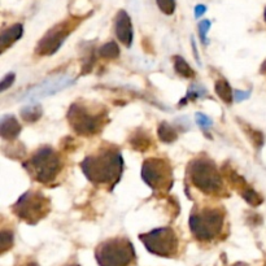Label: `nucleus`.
Wrapping results in <instances>:
<instances>
[{"label": "nucleus", "mask_w": 266, "mask_h": 266, "mask_svg": "<svg viewBox=\"0 0 266 266\" xmlns=\"http://www.w3.org/2000/svg\"><path fill=\"white\" fill-rule=\"evenodd\" d=\"M81 169L94 184H110L113 187L121 178L123 160L118 149L103 148L96 155L86 157L81 163Z\"/></svg>", "instance_id": "nucleus-1"}, {"label": "nucleus", "mask_w": 266, "mask_h": 266, "mask_svg": "<svg viewBox=\"0 0 266 266\" xmlns=\"http://www.w3.org/2000/svg\"><path fill=\"white\" fill-rule=\"evenodd\" d=\"M188 178L195 187L205 195L214 196H228L222 181V173L218 171L216 164L206 157L194 159L187 166Z\"/></svg>", "instance_id": "nucleus-2"}, {"label": "nucleus", "mask_w": 266, "mask_h": 266, "mask_svg": "<svg viewBox=\"0 0 266 266\" xmlns=\"http://www.w3.org/2000/svg\"><path fill=\"white\" fill-rule=\"evenodd\" d=\"M68 121L77 134L92 137L104 129L108 122V112L104 108L92 112L87 105L74 103L68 110Z\"/></svg>", "instance_id": "nucleus-3"}, {"label": "nucleus", "mask_w": 266, "mask_h": 266, "mask_svg": "<svg viewBox=\"0 0 266 266\" xmlns=\"http://www.w3.org/2000/svg\"><path fill=\"white\" fill-rule=\"evenodd\" d=\"M225 210L222 208L195 209L190 216V230L200 242H210L218 238L224 228Z\"/></svg>", "instance_id": "nucleus-4"}, {"label": "nucleus", "mask_w": 266, "mask_h": 266, "mask_svg": "<svg viewBox=\"0 0 266 266\" xmlns=\"http://www.w3.org/2000/svg\"><path fill=\"white\" fill-rule=\"evenodd\" d=\"M23 166L37 182L50 184L61 171L62 164L55 149L51 147H43L38 149L27 163L23 164Z\"/></svg>", "instance_id": "nucleus-5"}, {"label": "nucleus", "mask_w": 266, "mask_h": 266, "mask_svg": "<svg viewBox=\"0 0 266 266\" xmlns=\"http://www.w3.org/2000/svg\"><path fill=\"white\" fill-rule=\"evenodd\" d=\"M99 266H130L137 255L133 244L126 238H114L105 240L95 251Z\"/></svg>", "instance_id": "nucleus-6"}, {"label": "nucleus", "mask_w": 266, "mask_h": 266, "mask_svg": "<svg viewBox=\"0 0 266 266\" xmlns=\"http://www.w3.org/2000/svg\"><path fill=\"white\" fill-rule=\"evenodd\" d=\"M12 209L20 220L29 225H37L50 213L51 202L39 191H27L20 196Z\"/></svg>", "instance_id": "nucleus-7"}, {"label": "nucleus", "mask_w": 266, "mask_h": 266, "mask_svg": "<svg viewBox=\"0 0 266 266\" xmlns=\"http://www.w3.org/2000/svg\"><path fill=\"white\" fill-rule=\"evenodd\" d=\"M142 178L152 190L166 194L173 186L170 164L164 159H147L142 167Z\"/></svg>", "instance_id": "nucleus-8"}, {"label": "nucleus", "mask_w": 266, "mask_h": 266, "mask_svg": "<svg viewBox=\"0 0 266 266\" xmlns=\"http://www.w3.org/2000/svg\"><path fill=\"white\" fill-rule=\"evenodd\" d=\"M139 239L151 253L161 257H174L178 252V236L171 227L155 228L141 234Z\"/></svg>", "instance_id": "nucleus-9"}, {"label": "nucleus", "mask_w": 266, "mask_h": 266, "mask_svg": "<svg viewBox=\"0 0 266 266\" xmlns=\"http://www.w3.org/2000/svg\"><path fill=\"white\" fill-rule=\"evenodd\" d=\"M82 20H83L82 17H70L51 27L46 35L39 41L38 46L35 48L37 55L51 56L53 53H56L64 44L65 39L68 38L70 33L76 30L78 25L82 22Z\"/></svg>", "instance_id": "nucleus-10"}, {"label": "nucleus", "mask_w": 266, "mask_h": 266, "mask_svg": "<svg viewBox=\"0 0 266 266\" xmlns=\"http://www.w3.org/2000/svg\"><path fill=\"white\" fill-rule=\"evenodd\" d=\"M74 83V80L68 76H56L52 77L50 80L43 81L39 84L34 86L30 91L27 92L26 95L23 96V99H41V98H46V96L53 95L56 92L64 90Z\"/></svg>", "instance_id": "nucleus-11"}, {"label": "nucleus", "mask_w": 266, "mask_h": 266, "mask_svg": "<svg viewBox=\"0 0 266 266\" xmlns=\"http://www.w3.org/2000/svg\"><path fill=\"white\" fill-rule=\"evenodd\" d=\"M114 31L117 35L118 41L125 44L126 47L131 46L134 38L133 25H131V19L127 15V12L120 11L114 20Z\"/></svg>", "instance_id": "nucleus-12"}, {"label": "nucleus", "mask_w": 266, "mask_h": 266, "mask_svg": "<svg viewBox=\"0 0 266 266\" xmlns=\"http://www.w3.org/2000/svg\"><path fill=\"white\" fill-rule=\"evenodd\" d=\"M21 133V125L13 116H3L0 121V134L5 141H13Z\"/></svg>", "instance_id": "nucleus-13"}, {"label": "nucleus", "mask_w": 266, "mask_h": 266, "mask_svg": "<svg viewBox=\"0 0 266 266\" xmlns=\"http://www.w3.org/2000/svg\"><path fill=\"white\" fill-rule=\"evenodd\" d=\"M23 34V26L21 23H15L12 26L7 27L1 31L0 35V47H1V52L7 50L8 47H11L13 43L19 41Z\"/></svg>", "instance_id": "nucleus-14"}, {"label": "nucleus", "mask_w": 266, "mask_h": 266, "mask_svg": "<svg viewBox=\"0 0 266 266\" xmlns=\"http://www.w3.org/2000/svg\"><path fill=\"white\" fill-rule=\"evenodd\" d=\"M129 143L135 151L145 152V151H148V148L151 147V144H152V141H151L148 133H145L143 130H137V131L130 137Z\"/></svg>", "instance_id": "nucleus-15"}, {"label": "nucleus", "mask_w": 266, "mask_h": 266, "mask_svg": "<svg viewBox=\"0 0 266 266\" xmlns=\"http://www.w3.org/2000/svg\"><path fill=\"white\" fill-rule=\"evenodd\" d=\"M221 173H222V175H225V177H226V179L228 181V183H230L232 187H235L236 190L239 191V192H242V191L246 190V188L248 187L247 182H246V179H244L242 175L238 174V173H236L234 169H231V167L228 166V165H225V166H222V169H221Z\"/></svg>", "instance_id": "nucleus-16"}, {"label": "nucleus", "mask_w": 266, "mask_h": 266, "mask_svg": "<svg viewBox=\"0 0 266 266\" xmlns=\"http://www.w3.org/2000/svg\"><path fill=\"white\" fill-rule=\"evenodd\" d=\"M157 135H159V139L164 143H173V142L177 141L178 138V133L175 131V129L170 123L167 122H163L161 125L159 126V130H157Z\"/></svg>", "instance_id": "nucleus-17"}, {"label": "nucleus", "mask_w": 266, "mask_h": 266, "mask_svg": "<svg viewBox=\"0 0 266 266\" xmlns=\"http://www.w3.org/2000/svg\"><path fill=\"white\" fill-rule=\"evenodd\" d=\"M43 109L39 104H30L21 109V117L25 122H37L39 118L42 117Z\"/></svg>", "instance_id": "nucleus-18"}, {"label": "nucleus", "mask_w": 266, "mask_h": 266, "mask_svg": "<svg viewBox=\"0 0 266 266\" xmlns=\"http://www.w3.org/2000/svg\"><path fill=\"white\" fill-rule=\"evenodd\" d=\"M214 90L216 94L220 96L221 100H224L226 104H231L232 99H234V92H232L230 84L225 80H218L214 84Z\"/></svg>", "instance_id": "nucleus-19"}, {"label": "nucleus", "mask_w": 266, "mask_h": 266, "mask_svg": "<svg viewBox=\"0 0 266 266\" xmlns=\"http://www.w3.org/2000/svg\"><path fill=\"white\" fill-rule=\"evenodd\" d=\"M174 69L175 72L181 74L182 77H184V78H194L195 77V72L192 70V68L181 56L174 57Z\"/></svg>", "instance_id": "nucleus-20"}, {"label": "nucleus", "mask_w": 266, "mask_h": 266, "mask_svg": "<svg viewBox=\"0 0 266 266\" xmlns=\"http://www.w3.org/2000/svg\"><path fill=\"white\" fill-rule=\"evenodd\" d=\"M240 195H242V198H243L251 206H259L261 205L264 202L263 196H261L259 192H256V191L249 186H248L246 190L242 191Z\"/></svg>", "instance_id": "nucleus-21"}, {"label": "nucleus", "mask_w": 266, "mask_h": 266, "mask_svg": "<svg viewBox=\"0 0 266 266\" xmlns=\"http://www.w3.org/2000/svg\"><path fill=\"white\" fill-rule=\"evenodd\" d=\"M99 55L106 60H114L120 56V48L116 42H108L100 47Z\"/></svg>", "instance_id": "nucleus-22"}, {"label": "nucleus", "mask_w": 266, "mask_h": 266, "mask_svg": "<svg viewBox=\"0 0 266 266\" xmlns=\"http://www.w3.org/2000/svg\"><path fill=\"white\" fill-rule=\"evenodd\" d=\"M244 130H246V133H247L248 138L251 139V142L253 143V145H255L256 148L263 147V144H264L263 133H260V131H257V130H253L252 127H248V126H246V127H244Z\"/></svg>", "instance_id": "nucleus-23"}, {"label": "nucleus", "mask_w": 266, "mask_h": 266, "mask_svg": "<svg viewBox=\"0 0 266 266\" xmlns=\"http://www.w3.org/2000/svg\"><path fill=\"white\" fill-rule=\"evenodd\" d=\"M0 243H1V253H5L13 246V234L9 230H1L0 234Z\"/></svg>", "instance_id": "nucleus-24"}, {"label": "nucleus", "mask_w": 266, "mask_h": 266, "mask_svg": "<svg viewBox=\"0 0 266 266\" xmlns=\"http://www.w3.org/2000/svg\"><path fill=\"white\" fill-rule=\"evenodd\" d=\"M156 3L159 5L160 11L167 16L173 15L175 11V7H177L175 0H156Z\"/></svg>", "instance_id": "nucleus-25"}, {"label": "nucleus", "mask_w": 266, "mask_h": 266, "mask_svg": "<svg viewBox=\"0 0 266 266\" xmlns=\"http://www.w3.org/2000/svg\"><path fill=\"white\" fill-rule=\"evenodd\" d=\"M199 29V35H200V39H202L203 44H206V34L210 29V21L209 20H204L202 22H199L198 25Z\"/></svg>", "instance_id": "nucleus-26"}, {"label": "nucleus", "mask_w": 266, "mask_h": 266, "mask_svg": "<svg viewBox=\"0 0 266 266\" xmlns=\"http://www.w3.org/2000/svg\"><path fill=\"white\" fill-rule=\"evenodd\" d=\"M205 95V90L202 87H191L190 90H188V92H187V96L186 99H191V100H195V99H199V98H202V96Z\"/></svg>", "instance_id": "nucleus-27"}, {"label": "nucleus", "mask_w": 266, "mask_h": 266, "mask_svg": "<svg viewBox=\"0 0 266 266\" xmlns=\"http://www.w3.org/2000/svg\"><path fill=\"white\" fill-rule=\"evenodd\" d=\"M196 121H198L199 126H202L203 129H209L213 125L212 120L203 113H196Z\"/></svg>", "instance_id": "nucleus-28"}, {"label": "nucleus", "mask_w": 266, "mask_h": 266, "mask_svg": "<svg viewBox=\"0 0 266 266\" xmlns=\"http://www.w3.org/2000/svg\"><path fill=\"white\" fill-rule=\"evenodd\" d=\"M15 78H16L15 73H9V74H7V76L4 77L3 80H1V82H0V91L4 92L8 87H11L12 84H13V82H15Z\"/></svg>", "instance_id": "nucleus-29"}, {"label": "nucleus", "mask_w": 266, "mask_h": 266, "mask_svg": "<svg viewBox=\"0 0 266 266\" xmlns=\"http://www.w3.org/2000/svg\"><path fill=\"white\" fill-rule=\"evenodd\" d=\"M249 91H234V99L235 102H243V100L248 99L249 98Z\"/></svg>", "instance_id": "nucleus-30"}, {"label": "nucleus", "mask_w": 266, "mask_h": 266, "mask_svg": "<svg viewBox=\"0 0 266 266\" xmlns=\"http://www.w3.org/2000/svg\"><path fill=\"white\" fill-rule=\"evenodd\" d=\"M205 12H206L205 5L199 4V5H196V7H195V17H196V19H199V17H202V16L205 13Z\"/></svg>", "instance_id": "nucleus-31"}, {"label": "nucleus", "mask_w": 266, "mask_h": 266, "mask_svg": "<svg viewBox=\"0 0 266 266\" xmlns=\"http://www.w3.org/2000/svg\"><path fill=\"white\" fill-rule=\"evenodd\" d=\"M17 266H39V265L37 263H34V261H25V263L19 264Z\"/></svg>", "instance_id": "nucleus-32"}, {"label": "nucleus", "mask_w": 266, "mask_h": 266, "mask_svg": "<svg viewBox=\"0 0 266 266\" xmlns=\"http://www.w3.org/2000/svg\"><path fill=\"white\" fill-rule=\"evenodd\" d=\"M261 73H263V74H266V60L264 61V64L261 65Z\"/></svg>", "instance_id": "nucleus-33"}, {"label": "nucleus", "mask_w": 266, "mask_h": 266, "mask_svg": "<svg viewBox=\"0 0 266 266\" xmlns=\"http://www.w3.org/2000/svg\"><path fill=\"white\" fill-rule=\"evenodd\" d=\"M232 266H247V265H246V264H242V263H239V264H235V265H232Z\"/></svg>", "instance_id": "nucleus-34"}, {"label": "nucleus", "mask_w": 266, "mask_h": 266, "mask_svg": "<svg viewBox=\"0 0 266 266\" xmlns=\"http://www.w3.org/2000/svg\"><path fill=\"white\" fill-rule=\"evenodd\" d=\"M264 19H265V22H266V8H265V12H264Z\"/></svg>", "instance_id": "nucleus-35"}, {"label": "nucleus", "mask_w": 266, "mask_h": 266, "mask_svg": "<svg viewBox=\"0 0 266 266\" xmlns=\"http://www.w3.org/2000/svg\"><path fill=\"white\" fill-rule=\"evenodd\" d=\"M68 266H80V265H76V264H74V265H68Z\"/></svg>", "instance_id": "nucleus-36"}, {"label": "nucleus", "mask_w": 266, "mask_h": 266, "mask_svg": "<svg viewBox=\"0 0 266 266\" xmlns=\"http://www.w3.org/2000/svg\"><path fill=\"white\" fill-rule=\"evenodd\" d=\"M265 266H266V264H265Z\"/></svg>", "instance_id": "nucleus-37"}]
</instances>
